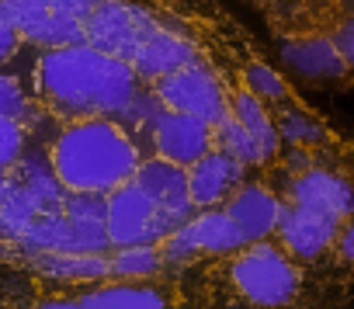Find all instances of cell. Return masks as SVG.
<instances>
[{
    "label": "cell",
    "instance_id": "obj_2",
    "mask_svg": "<svg viewBox=\"0 0 354 309\" xmlns=\"http://www.w3.org/2000/svg\"><path fill=\"white\" fill-rule=\"evenodd\" d=\"M274 39L278 59L299 80L319 87L326 53L354 39V0H243Z\"/></svg>",
    "mask_w": 354,
    "mask_h": 309
},
{
    "label": "cell",
    "instance_id": "obj_1",
    "mask_svg": "<svg viewBox=\"0 0 354 309\" xmlns=\"http://www.w3.org/2000/svg\"><path fill=\"white\" fill-rule=\"evenodd\" d=\"M0 309H212L195 261L142 278L59 281L0 271Z\"/></svg>",
    "mask_w": 354,
    "mask_h": 309
}]
</instances>
